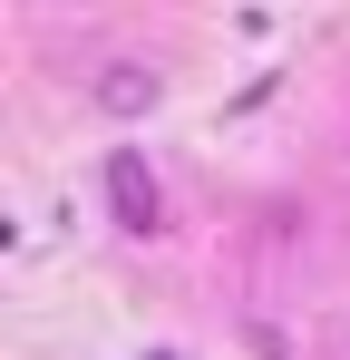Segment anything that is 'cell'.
I'll return each instance as SVG.
<instances>
[{"instance_id":"6da1fadb","label":"cell","mask_w":350,"mask_h":360,"mask_svg":"<svg viewBox=\"0 0 350 360\" xmlns=\"http://www.w3.org/2000/svg\"><path fill=\"white\" fill-rule=\"evenodd\" d=\"M108 214L127 224V234H156V224H166V195H156V166H146L136 146H117V156H108Z\"/></svg>"},{"instance_id":"7a4b0ae2","label":"cell","mask_w":350,"mask_h":360,"mask_svg":"<svg viewBox=\"0 0 350 360\" xmlns=\"http://www.w3.org/2000/svg\"><path fill=\"white\" fill-rule=\"evenodd\" d=\"M156 98H166V88H156L146 59H108V68H98V108H108V117H146Z\"/></svg>"}]
</instances>
